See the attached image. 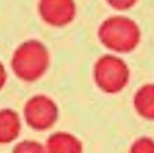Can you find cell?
I'll return each mask as SVG.
<instances>
[{
    "mask_svg": "<svg viewBox=\"0 0 154 153\" xmlns=\"http://www.w3.org/2000/svg\"><path fill=\"white\" fill-rule=\"evenodd\" d=\"M50 64L49 50L41 41L29 39L16 48L11 58L12 70L24 81H35L46 73Z\"/></svg>",
    "mask_w": 154,
    "mask_h": 153,
    "instance_id": "1",
    "label": "cell"
},
{
    "mask_svg": "<svg viewBox=\"0 0 154 153\" xmlns=\"http://www.w3.org/2000/svg\"><path fill=\"white\" fill-rule=\"evenodd\" d=\"M99 39L116 53H130L141 42V29L127 16H111L99 27Z\"/></svg>",
    "mask_w": 154,
    "mask_h": 153,
    "instance_id": "2",
    "label": "cell"
},
{
    "mask_svg": "<svg viewBox=\"0 0 154 153\" xmlns=\"http://www.w3.org/2000/svg\"><path fill=\"white\" fill-rule=\"evenodd\" d=\"M93 79L99 88L106 94H118L128 84L130 69L125 60L114 54H106L96 61Z\"/></svg>",
    "mask_w": 154,
    "mask_h": 153,
    "instance_id": "3",
    "label": "cell"
},
{
    "mask_svg": "<svg viewBox=\"0 0 154 153\" xmlns=\"http://www.w3.org/2000/svg\"><path fill=\"white\" fill-rule=\"evenodd\" d=\"M24 119L34 130H48L58 118V107L51 98L35 95L24 105Z\"/></svg>",
    "mask_w": 154,
    "mask_h": 153,
    "instance_id": "4",
    "label": "cell"
},
{
    "mask_svg": "<svg viewBox=\"0 0 154 153\" xmlns=\"http://www.w3.org/2000/svg\"><path fill=\"white\" fill-rule=\"evenodd\" d=\"M39 15L48 24L61 27L73 20L76 5L73 0H41Z\"/></svg>",
    "mask_w": 154,
    "mask_h": 153,
    "instance_id": "5",
    "label": "cell"
},
{
    "mask_svg": "<svg viewBox=\"0 0 154 153\" xmlns=\"http://www.w3.org/2000/svg\"><path fill=\"white\" fill-rule=\"evenodd\" d=\"M46 151L48 153H82V144L70 133L57 132L48 138Z\"/></svg>",
    "mask_w": 154,
    "mask_h": 153,
    "instance_id": "6",
    "label": "cell"
},
{
    "mask_svg": "<svg viewBox=\"0 0 154 153\" xmlns=\"http://www.w3.org/2000/svg\"><path fill=\"white\" fill-rule=\"evenodd\" d=\"M20 118L11 108L0 110V144H10L20 134Z\"/></svg>",
    "mask_w": 154,
    "mask_h": 153,
    "instance_id": "7",
    "label": "cell"
},
{
    "mask_svg": "<svg viewBox=\"0 0 154 153\" xmlns=\"http://www.w3.org/2000/svg\"><path fill=\"white\" fill-rule=\"evenodd\" d=\"M134 108L142 118L154 121V83L143 84L134 95Z\"/></svg>",
    "mask_w": 154,
    "mask_h": 153,
    "instance_id": "8",
    "label": "cell"
},
{
    "mask_svg": "<svg viewBox=\"0 0 154 153\" xmlns=\"http://www.w3.org/2000/svg\"><path fill=\"white\" fill-rule=\"evenodd\" d=\"M12 153H48L46 146L41 145L39 142L32 140H24L16 144L12 149Z\"/></svg>",
    "mask_w": 154,
    "mask_h": 153,
    "instance_id": "9",
    "label": "cell"
},
{
    "mask_svg": "<svg viewBox=\"0 0 154 153\" xmlns=\"http://www.w3.org/2000/svg\"><path fill=\"white\" fill-rule=\"evenodd\" d=\"M128 153H154V140L150 137H141L134 141Z\"/></svg>",
    "mask_w": 154,
    "mask_h": 153,
    "instance_id": "10",
    "label": "cell"
},
{
    "mask_svg": "<svg viewBox=\"0 0 154 153\" xmlns=\"http://www.w3.org/2000/svg\"><path fill=\"white\" fill-rule=\"evenodd\" d=\"M107 2L116 10H127L135 4L137 0H107Z\"/></svg>",
    "mask_w": 154,
    "mask_h": 153,
    "instance_id": "11",
    "label": "cell"
},
{
    "mask_svg": "<svg viewBox=\"0 0 154 153\" xmlns=\"http://www.w3.org/2000/svg\"><path fill=\"white\" fill-rule=\"evenodd\" d=\"M5 81H7V70H5L4 65H3V62L0 61V89L4 87Z\"/></svg>",
    "mask_w": 154,
    "mask_h": 153,
    "instance_id": "12",
    "label": "cell"
}]
</instances>
